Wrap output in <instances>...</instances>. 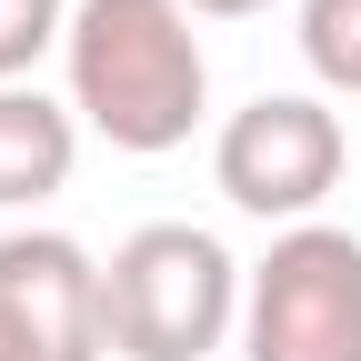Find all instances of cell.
<instances>
[{
	"label": "cell",
	"mask_w": 361,
	"mask_h": 361,
	"mask_svg": "<svg viewBox=\"0 0 361 361\" xmlns=\"http://www.w3.org/2000/svg\"><path fill=\"white\" fill-rule=\"evenodd\" d=\"M61 71H71L80 130H101L130 161L180 151L201 130V101H211V61H201V30L180 0H80Z\"/></svg>",
	"instance_id": "cell-1"
},
{
	"label": "cell",
	"mask_w": 361,
	"mask_h": 361,
	"mask_svg": "<svg viewBox=\"0 0 361 361\" xmlns=\"http://www.w3.org/2000/svg\"><path fill=\"white\" fill-rule=\"evenodd\" d=\"M0 301L40 331L51 361H101L111 322H101V261L71 231H0Z\"/></svg>",
	"instance_id": "cell-5"
},
{
	"label": "cell",
	"mask_w": 361,
	"mask_h": 361,
	"mask_svg": "<svg viewBox=\"0 0 361 361\" xmlns=\"http://www.w3.org/2000/svg\"><path fill=\"white\" fill-rule=\"evenodd\" d=\"M341 161H351V130H341L331 101H311V90H261V101L231 111L221 141H211L221 201L251 211V221H281V231H301V221L341 191Z\"/></svg>",
	"instance_id": "cell-4"
},
{
	"label": "cell",
	"mask_w": 361,
	"mask_h": 361,
	"mask_svg": "<svg viewBox=\"0 0 361 361\" xmlns=\"http://www.w3.org/2000/svg\"><path fill=\"white\" fill-rule=\"evenodd\" d=\"M241 291L251 271L201 221H141L101 271V322L121 361H211L241 331Z\"/></svg>",
	"instance_id": "cell-2"
},
{
	"label": "cell",
	"mask_w": 361,
	"mask_h": 361,
	"mask_svg": "<svg viewBox=\"0 0 361 361\" xmlns=\"http://www.w3.org/2000/svg\"><path fill=\"white\" fill-rule=\"evenodd\" d=\"M191 20H251V11H271V0H180Z\"/></svg>",
	"instance_id": "cell-10"
},
{
	"label": "cell",
	"mask_w": 361,
	"mask_h": 361,
	"mask_svg": "<svg viewBox=\"0 0 361 361\" xmlns=\"http://www.w3.org/2000/svg\"><path fill=\"white\" fill-rule=\"evenodd\" d=\"M241 361H361V241L301 221L251 261Z\"/></svg>",
	"instance_id": "cell-3"
},
{
	"label": "cell",
	"mask_w": 361,
	"mask_h": 361,
	"mask_svg": "<svg viewBox=\"0 0 361 361\" xmlns=\"http://www.w3.org/2000/svg\"><path fill=\"white\" fill-rule=\"evenodd\" d=\"M301 61L322 90L361 101V0H301Z\"/></svg>",
	"instance_id": "cell-7"
},
{
	"label": "cell",
	"mask_w": 361,
	"mask_h": 361,
	"mask_svg": "<svg viewBox=\"0 0 361 361\" xmlns=\"http://www.w3.org/2000/svg\"><path fill=\"white\" fill-rule=\"evenodd\" d=\"M80 161V111L51 101L40 80L0 90V211H40L51 191H71Z\"/></svg>",
	"instance_id": "cell-6"
},
{
	"label": "cell",
	"mask_w": 361,
	"mask_h": 361,
	"mask_svg": "<svg viewBox=\"0 0 361 361\" xmlns=\"http://www.w3.org/2000/svg\"><path fill=\"white\" fill-rule=\"evenodd\" d=\"M71 11H80V0H0V90H20L71 40Z\"/></svg>",
	"instance_id": "cell-8"
},
{
	"label": "cell",
	"mask_w": 361,
	"mask_h": 361,
	"mask_svg": "<svg viewBox=\"0 0 361 361\" xmlns=\"http://www.w3.org/2000/svg\"><path fill=\"white\" fill-rule=\"evenodd\" d=\"M0 361H51V351H40V331L20 322V311H11V301H0Z\"/></svg>",
	"instance_id": "cell-9"
}]
</instances>
